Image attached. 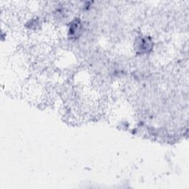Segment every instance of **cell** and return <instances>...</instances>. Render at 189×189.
<instances>
[{
    "label": "cell",
    "mask_w": 189,
    "mask_h": 189,
    "mask_svg": "<svg viewBox=\"0 0 189 189\" xmlns=\"http://www.w3.org/2000/svg\"><path fill=\"white\" fill-rule=\"evenodd\" d=\"M149 43H150V41H148L147 39H142L141 41H140L139 45H138V48L141 49L142 51H143V50H148V47H150Z\"/></svg>",
    "instance_id": "1"
}]
</instances>
